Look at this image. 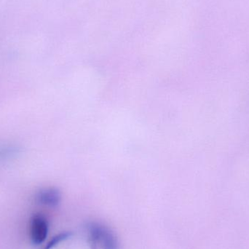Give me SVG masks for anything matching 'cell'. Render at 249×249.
I'll return each mask as SVG.
<instances>
[{"mask_svg":"<svg viewBox=\"0 0 249 249\" xmlns=\"http://www.w3.org/2000/svg\"><path fill=\"white\" fill-rule=\"evenodd\" d=\"M73 236V233L71 232H69V231H65V232H61L60 233L57 234V235H54L46 244L42 249H53L59 245L61 243L64 242V241H67L70 239V238Z\"/></svg>","mask_w":249,"mask_h":249,"instance_id":"277c9868","label":"cell"},{"mask_svg":"<svg viewBox=\"0 0 249 249\" xmlns=\"http://www.w3.org/2000/svg\"><path fill=\"white\" fill-rule=\"evenodd\" d=\"M87 234L90 249H120L118 236L105 224L89 222Z\"/></svg>","mask_w":249,"mask_h":249,"instance_id":"6da1fadb","label":"cell"},{"mask_svg":"<svg viewBox=\"0 0 249 249\" xmlns=\"http://www.w3.org/2000/svg\"><path fill=\"white\" fill-rule=\"evenodd\" d=\"M36 201L39 204L46 207L54 208L59 205L61 200V193L54 188L41 190L36 194Z\"/></svg>","mask_w":249,"mask_h":249,"instance_id":"3957f363","label":"cell"},{"mask_svg":"<svg viewBox=\"0 0 249 249\" xmlns=\"http://www.w3.org/2000/svg\"><path fill=\"white\" fill-rule=\"evenodd\" d=\"M29 232L31 241L34 245L43 244L49 232V222L46 216L41 213L34 214L30 220Z\"/></svg>","mask_w":249,"mask_h":249,"instance_id":"7a4b0ae2","label":"cell"}]
</instances>
